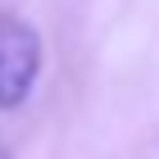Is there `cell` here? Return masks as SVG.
I'll return each instance as SVG.
<instances>
[{
	"mask_svg": "<svg viewBox=\"0 0 159 159\" xmlns=\"http://www.w3.org/2000/svg\"><path fill=\"white\" fill-rule=\"evenodd\" d=\"M0 159H9V155H5V150H0Z\"/></svg>",
	"mask_w": 159,
	"mask_h": 159,
	"instance_id": "cell-2",
	"label": "cell"
},
{
	"mask_svg": "<svg viewBox=\"0 0 159 159\" xmlns=\"http://www.w3.org/2000/svg\"><path fill=\"white\" fill-rule=\"evenodd\" d=\"M46 68V41L27 18L0 14V109H23Z\"/></svg>",
	"mask_w": 159,
	"mask_h": 159,
	"instance_id": "cell-1",
	"label": "cell"
}]
</instances>
